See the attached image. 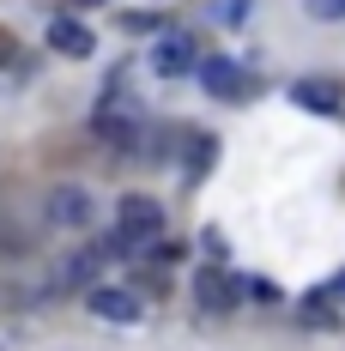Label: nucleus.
Segmentation results:
<instances>
[{
  "label": "nucleus",
  "instance_id": "obj_1",
  "mask_svg": "<svg viewBox=\"0 0 345 351\" xmlns=\"http://www.w3.org/2000/svg\"><path fill=\"white\" fill-rule=\"evenodd\" d=\"M164 206L152 200V194H121L115 200V243L121 248H152L158 237H164Z\"/></svg>",
  "mask_w": 345,
  "mask_h": 351
},
{
  "label": "nucleus",
  "instance_id": "obj_2",
  "mask_svg": "<svg viewBox=\"0 0 345 351\" xmlns=\"http://www.w3.org/2000/svg\"><path fill=\"white\" fill-rule=\"evenodd\" d=\"M139 128H145V115H139L128 97H104L97 115H91V134H97L104 145H115V152H128V145L139 140Z\"/></svg>",
  "mask_w": 345,
  "mask_h": 351
},
{
  "label": "nucleus",
  "instance_id": "obj_3",
  "mask_svg": "<svg viewBox=\"0 0 345 351\" xmlns=\"http://www.w3.org/2000/svg\"><path fill=\"white\" fill-rule=\"evenodd\" d=\"M43 212H49V224H55V230H91V224H97V200H91L79 182L49 188V206H43Z\"/></svg>",
  "mask_w": 345,
  "mask_h": 351
},
{
  "label": "nucleus",
  "instance_id": "obj_4",
  "mask_svg": "<svg viewBox=\"0 0 345 351\" xmlns=\"http://www.w3.org/2000/svg\"><path fill=\"white\" fill-rule=\"evenodd\" d=\"M152 73H158V79H188V73H200V43L188 31H164L152 43Z\"/></svg>",
  "mask_w": 345,
  "mask_h": 351
},
{
  "label": "nucleus",
  "instance_id": "obj_5",
  "mask_svg": "<svg viewBox=\"0 0 345 351\" xmlns=\"http://www.w3.org/2000/svg\"><path fill=\"white\" fill-rule=\"evenodd\" d=\"M200 85H206V97L218 104H242L254 85H248V67L230 61V55H200Z\"/></svg>",
  "mask_w": 345,
  "mask_h": 351
},
{
  "label": "nucleus",
  "instance_id": "obj_6",
  "mask_svg": "<svg viewBox=\"0 0 345 351\" xmlns=\"http://www.w3.org/2000/svg\"><path fill=\"white\" fill-rule=\"evenodd\" d=\"M85 309L97 321H109V327H134V321L145 315V303H139L128 285H91V291H85Z\"/></svg>",
  "mask_w": 345,
  "mask_h": 351
},
{
  "label": "nucleus",
  "instance_id": "obj_7",
  "mask_svg": "<svg viewBox=\"0 0 345 351\" xmlns=\"http://www.w3.org/2000/svg\"><path fill=\"white\" fill-rule=\"evenodd\" d=\"M49 49L67 55V61H91V55H97V31H91L85 19L61 12V19H49Z\"/></svg>",
  "mask_w": 345,
  "mask_h": 351
},
{
  "label": "nucleus",
  "instance_id": "obj_8",
  "mask_svg": "<svg viewBox=\"0 0 345 351\" xmlns=\"http://www.w3.org/2000/svg\"><path fill=\"white\" fill-rule=\"evenodd\" d=\"M237 297L242 291H237V279H230L224 267H200V273H194V303H200L206 315H230Z\"/></svg>",
  "mask_w": 345,
  "mask_h": 351
},
{
  "label": "nucleus",
  "instance_id": "obj_9",
  "mask_svg": "<svg viewBox=\"0 0 345 351\" xmlns=\"http://www.w3.org/2000/svg\"><path fill=\"white\" fill-rule=\"evenodd\" d=\"M291 104H297V109H315V115H340V109H345V85L315 73V79H297V85H291Z\"/></svg>",
  "mask_w": 345,
  "mask_h": 351
},
{
  "label": "nucleus",
  "instance_id": "obj_10",
  "mask_svg": "<svg viewBox=\"0 0 345 351\" xmlns=\"http://www.w3.org/2000/svg\"><path fill=\"white\" fill-rule=\"evenodd\" d=\"M212 158H218V140H212V134H188V140H182V176H188V182H200V176L212 170Z\"/></svg>",
  "mask_w": 345,
  "mask_h": 351
},
{
  "label": "nucleus",
  "instance_id": "obj_11",
  "mask_svg": "<svg viewBox=\"0 0 345 351\" xmlns=\"http://www.w3.org/2000/svg\"><path fill=\"white\" fill-rule=\"evenodd\" d=\"M97 261H104V248L67 254V261H61V291H91V279H97Z\"/></svg>",
  "mask_w": 345,
  "mask_h": 351
},
{
  "label": "nucleus",
  "instance_id": "obj_12",
  "mask_svg": "<svg viewBox=\"0 0 345 351\" xmlns=\"http://www.w3.org/2000/svg\"><path fill=\"white\" fill-rule=\"evenodd\" d=\"M315 19H345V0H303Z\"/></svg>",
  "mask_w": 345,
  "mask_h": 351
},
{
  "label": "nucleus",
  "instance_id": "obj_13",
  "mask_svg": "<svg viewBox=\"0 0 345 351\" xmlns=\"http://www.w3.org/2000/svg\"><path fill=\"white\" fill-rule=\"evenodd\" d=\"M12 61H19V43H12V36L0 31V67H12Z\"/></svg>",
  "mask_w": 345,
  "mask_h": 351
},
{
  "label": "nucleus",
  "instance_id": "obj_14",
  "mask_svg": "<svg viewBox=\"0 0 345 351\" xmlns=\"http://www.w3.org/2000/svg\"><path fill=\"white\" fill-rule=\"evenodd\" d=\"M79 6H97V0H79Z\"/></svg>",
  "mask_w": 345,
  "mask_h": 351
}]
</instances>
